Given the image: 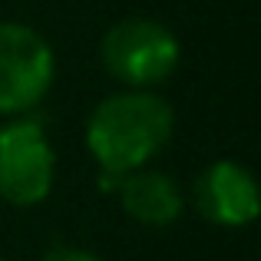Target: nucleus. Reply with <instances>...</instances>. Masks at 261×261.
I'll return each mask as SVG.
<instances>
[{"instance_id":"obj_1","label":"nucleus","mask_w":261,"mask_h":261,"mask_svg":"<svg viewBox=\"0 0 261 261\" xmlns=\"http://www.w3.org/2000/svg\"><path fill=\"white\" fill-rule=\"evenodd\" d=\"M172 133L175 109L155 89H122L93 106L83 139L99 175H122L149 166Z\"/></svg>"},{"instance_id":"obj_2","label":"nucleus","mask_w":261,"mask_h":261,"mask_svg":"<svg viewBox=\"0 0 261 261\" xmlns=\"http://www.w3.org/2000/svg\"><path fill=\"white\" fill-rule=\"evenodd\" d=\"M106 73L126 89L162 86L182 63V43L166 23L152 17H126L99 40Z\"/></svg>"},{"instance_id":"obj_3","label":"nucleus","mask_w":261,"mask_h":261,"mask_svg":"<svg viewBox=\"0 0 261 261\" xmlns=\"http://www.w3.org/2000/svg\"><path fill=\"white\" fill-rule=\"evenodd\" d=\"M57 178V152L43 122L30 113L0 126V198L13 208L46 202Z\"/></svg>"},{"instance_id":"obj_4","label":"nucleus","mask_w":261,"mask_h":261,"mask_svg":"<svg viewBox=\"0 0 261 261\" xmlns=\"http://www.w3.org/2000/svg\"><path fill=\"white\" fill-rule=\"evenodd\" d=\"M57 76V57L40 30L0 20V116H23L43 102Z\"/></svg>"},{"instance_id":"obj_5","label":"nucleus","mask_w":261,"mask_h":261,"mask_svg":"<svg viewBox=\"0 0 261 261\" xmlns=\"http://www.w3.org/2000/svg\"><path fill=\"white\" fill-rule=\"evenodd\" d=\"M195 208L218 228H245L258 218V182L235 159H215L195 178Z\"/></svg>"},{"instance_id":"obj_6","label":"nucleus","mask_w":261,"mask_h":261,"mask_svg":"<svg viewBox=\"0 0 261 261\" xmlns=\"http://www.w3.org/2000/svg\"><path fill=\"white\" fill-rule=\"evenodd\" d=\"M99 189L113 192L119 198V208L149 228H166V225L178 222L185 212V195L178 182L152 166L133 169L122 175H99Z\"/></svg>"},{"instance_id":"obj_7","label":"nucleus","mask_w":261,"mask_h":261,"mask_svg":"<svg viewBox=\"0 0 261 261\" xmlns=\"http://www.w3.org/2000/svg\"><path fill=\"white\" fill-rule=\"evenodd\" d=\"M43 261H102L96 251L89 248H76V245H57L43 255Z\"/></svg>"},{"instance_id":"obj_8","label":"nucleus","mask_w":261,"mask_h":261,"mask_svg":"<svg viewBox=\"0 0 261 261\" xmlns=\"http://www.w3.org/2000/svg\"><path fill=\"white\" fill-rule=\"evenodd\" d=\"M0 261H7V258H4V255H0Z\"/></svg>"}]
</instances>
